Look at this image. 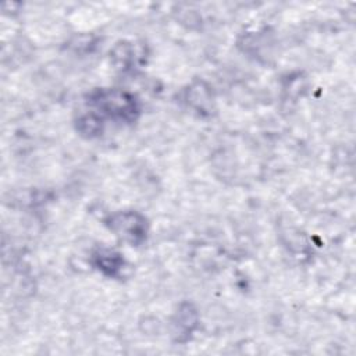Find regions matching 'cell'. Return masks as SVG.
<instances>
[{"label": "cell", "instance_id": "1", "mask_svg": "<svg viewBox=\"0 0 356 356\" xmlns=\"http://www.w3.org/2000/svg\"><path fill=\"white\" fill-rule=\"evenodd\" d=\"M111 228L117 235L129 241L131 243H138L145 238V220L135 213H122L111 218Z\"/></svg>", "mask_w": 356, "mask_h": 356}, {"label": "cell", "instance_id": "2", "mask_svg": "<svg viewBox=\"0 0 356 356\" xmlns=\"http://www.w3.org/2000/svg\"><path fill=\"white\" fill-rule=\"evenodd\" d=\"M95 102L114 115L127 117L128 114H132L135 111V103L132 102V99L128 97L125 93L120 92H100Z\"/></svg>", "mask_w": 356, "mask_h": 356}]
</instances>
